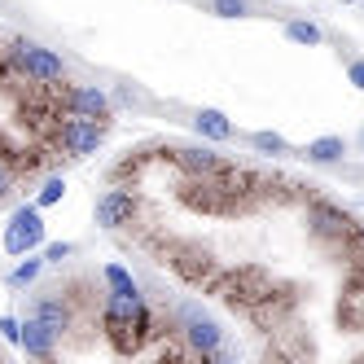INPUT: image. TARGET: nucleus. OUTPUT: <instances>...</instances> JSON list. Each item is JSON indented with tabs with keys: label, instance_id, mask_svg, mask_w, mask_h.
Wrapping results in <instances>:
<instances>
[{
	"label": "nucleus",
	"instance_id": "4be33fe9",
	"mask_svg": "<svg viewBox=\"0 0 364 364\" xmlns=\"http://www.w3.org/2000/svg\"><path fill=\"white\" fill-rule=\"evenodd\" d=\"M347 80H351V84H355V88L364 92V58H355V62L347 66Z\"/></svg>",
	"mask_w": 364,
	"mask_h": 364
},
{
	"label": "nucleus",
	"instance_id": "39448f33",
	"mask_svg": "<svg viewBox=\"0 0 364 364\" xmlns=\"http://www.w3.org/2000/svg\"><path fill=\"white\" fill-rule=\"evenodd\" d=\"M44 242V211L31 202V206H18L5 224V255H31L36 246Z\"/></svg>",
	"mask_w": 364,
	"mask_h": 364
},
{
	"label": "nucleus",
	"instance_id": "9d476101",
	"mask_svg": "<svg viewBox=\"0 0 364 364\" xmlns=\"http://www.w3.org/2000/svg\"><path fill=\"white\" fill-rule=\"evenodd\" d=\"M193 132H198L202 141H211V145H224V141H232V136H237V127H232V119H228L224 110L202 106V110L193 114Z\"/></svg>",
	"mask_w": 364,
	"mask_h": 364
},
{
	"label": "nucleus",
	"instance_id": "ddd939ff",
	"mask_svg": "<svg viewBox=\"0 0 364 364\" xmlns=\"http://www.w3.org/2000/svg\"><path fill=\"white\" fill-rule=\"evenodd\" d=\"M246 141H250V149L268 154V159H290V154H299V149H294L290 141H285L281 132H250Z\"/></svg>",
	"mask_w": 364,
	"mask_h": 364
},
{
	"label": "nucleus",
	"instance_id": "4468645a",
	"mask_svg": "<svg viewBox=\"0 0 364 364\" xmlns=\"http://www.w3.org/2000/svg\"><path fill=\"white\" fill-rule=\"evenodd\" d=\"M40 272H44V259H31V255H27L22 264H14V268H9V277H5V281L14 285V290H27V285H36V281H40Z\"/></svg>",
	"mask_w": 364,
	"mask_h": 364
},
{
	"label": "nucleus",
	"instance_id": "7ed1b4c3",
	"mask_svg": "<svg viewBox=\"0 0 364 364\" xmlns=\"http://www.w3.org/2000/svg\"><path fill=\"white\" fill-rule=\"evenodd\" d=\"M106 132H110V123H101V119L66 114V123H58V149L66 159H92L106 145Z\"/></svg>",
	"mask_w": 364,
	"mask_h": 364
},
{
	"label": "nucleus",
	"instance_id": "dca6fc26",
	"mask_svg": "<svg viewBox=\"0 0 364 364\" xmlns=\"http://www.w3.org/2000/svg\"><path fill=\"white\" fill-rule=\"evenodd\" d=\"M101 281H106V290H119V294H141V285L132 281V272H127L123 264H106V268H101Z\"/></svg>",
	"mask_w": 364,
	"mask_h": 364
},
{
	"label": "nucleus",
	"instance_id": "423d86ee",
	"mask_svg": "<svg viewBox=\"0 0 364 364\" xmlns=\"http://www.w3.org/2000/svg\"><path fill=\"white\" fill-rule=\"evenodd\" d=\"M132 215H136V193H127V189H106L97 198V206H92V220H97V228H123V224H132Z\"/></svg>",
	"mask_w": 364,
	"mask_h": 364
},
{
	"label": "nucleus",
	"instance_id": "f03ea898",
	"mask_svg": "<svg viewBox=\"0 0 364 364\" xmlns=\"http://www.w3.org/2000/svg\"><path fill=\"white\" fill-rule=\"evenodd\" d=\"M9 62H14V70L22 80L40 84V88L66 80V58L53 53V48H44V44H36V40H14L9 44Z\"/></svg>",
	"mask_w": 364,
	"mask_h": 364
},
{
	"label": "nucleus",
	"instance_id": "aec40b11",
	"mask_svg": "<svg viewBox=\"0 0 364 364\" xmlns=\"http://www.w3.org/2000/svg\"><path fill=\"white\" fill-rule=\"evenodd\" d=\"M14 185H18V171H14V163L5 159V154H0V202L14 193Z\"/></svg>",
	"mask_w": 364,
	"mask_h": 364
},
{
	"label": "nucleus",
	"instance_id": "b1692460",
	"mask_svg": "<svg viewBox=\"0 0 364 364\" xmlns=\"http://www.w3.org/2000/svg\"><path fill=\"white\" fill-rule=\"evenodd\" d=\"M360 145H364V127H360Z\"/></svg>",
	"mask_w": 364,
	"mask_h": 364
},
{
	"label": "nucleus",
	"instance_id": "9b49d317",
	"mask_svg": "<svg viewBox=\"0 0 364 364\" xmlns=\"http://www.w3.org/2000/svg\"><path fill=\"white\" fill-rule=\"evenodd\" d=\"M307 224H311V232H316V237H343V232L351 228V215L338 211V206L316 202V206L307 211Z\"/></svg>",
	"mask_w": 364,
	"mask_h": 364
},
{
	"label": "nucleus",
	"instance_id": "0eeeda50",
	"mask_svg": "<svg viewBox=\"0 0 364 364\" xmlns=\"http://www.w3.org/2000/svg\"><path fill=\"white\" fill-rule=\"evenodd\" d=\"M27 316H40L48 329H53L58 338L75 325V311H70V299L62 294V290H44V294H36L31 299V307H27Z\"/></svg>",
	"mask_w": 364,
	"mask_h": 364
},
{
	"label": "nucleus",
	"instance_id": "6ab92c4d",
	"mask_svg": "<svg viewBox=\"0 0 364 364\" xmlns=\"http://www.w3.org/2000/svg\"><path fill=\"white\" fill-rule=\"evenodd\" d=\"M70 255H75V242H53V246H44V264L62 268V264H66Z\"/></svg>",
	"mask_w": 364,
	"mask_h": 364
},
{
	"label": "nucleus",
	"instance_id": "6e6552de",
	"mask_svg": "<svg viewBox=\"0 0 364 364\" xmlns=\"http://www.w3.org/2000/svg\"><path fill=\"white\" fill-rule=\"evenodd\" d=\"M18 347L27 351L31 360H53L58 355V333L48 329L40 316H27V321H22V333H18Z\"/></svg>",
	"mask_w": 364,
	"mask_h": 364
},
{
	"label": "nucleus",
	"instance_id": "a211bd4d",
	"mask_svg": "<svg viewBox=\"0 0 364 364\" xmlns=\"http://www.w3.org/2000/svg\"><path fill=\"white\" fill-rule=\"evenodd\" d=\"M66 198V180L62 176H48L44 185H40V193H36V206L44 211V206H53V202H62Z\"/></svg>",
	"mask_w": 364,
	"mask_h": 364
},
{
	"label": "nucleus",
	"instance_id": "f8f14e48",
	"mask_svg": "<svg viewBox=\"0 0 364 364\" xmlns=\"http://www.w3.org/2000/svg\"><path fill=\"white\" fill-rule=\"evenodd\" d=\"M299 154H303L307 163H316V167H329V163H343L347 141H343V136H316V141H307Z\"/></svg>",
	"mask_w": 364,
	"mask_h": 364
},
{
	"label": "nucleus",
	"instance_id": "20e7f679",
	"mask_svg": "<svg viewBox=\"0 0 364 364\" xmlns=\"http://www.w3.org/2000/svg\"><path fill=\"white\" fill-rule=\"evenodd\" d=\"M58 106L66 114H80V119H101V123H110L114 119V97L106 88H97V84H70L58 92Z\"/></svg>",
	"mask_w": 364,
	"mask_h": 364
},
{
	"label": "nucleus",
	"instance_id": "5701e85b",
	"mask_svg": "<svg viewBox=\"0 0 364 364\" xmlns=\"http://www.w3.org/2000/svg\"><path fill=\"white\" fill-rule=\"evenodd\" d=\"M338 5H360V0H338Z\"/></svg>",
	"mask_w": 364,
	"mask_h": 364
},
{
	"label": "nucleus",
	"instance_id": "2eb2a0df",
	"mask_svg": "<svg viewBox=\"0 0 364 364\" xmlns=\"http://www.w3.org/2000/svg\"><path fill=\"white\" fill-rule=\"evenodd\" d=\"M285 40H294V44H307V48H316L325 40V31L316 27V22H303V18H290L285 22Z\"/></svg>",
	"mask_w": 364,
	"mask_h": 364
},
{
	"label": "nucleus",
	"instance_id": "f257e3e1",
	"mask_svg": "<svg viewBox=\"0 0 364 364\" xmlns=\"http://www.w3.org/2000/svg\"><path fill=\"white\" fill-rule=\"evenodd\" d=\"M176 333L189 343L193 355H220L224 351V325L198 299H185L176 307Z\"/></svg>",
	"mask_w": 364,
	"mask_h": 364
},
{
	"label": "nucleus",
	"instance_id": "393cba45",
	"mask_svg": "<svg viewBox=\"0 0 364 364\" xmlns=\"http://www.w3.org/2000/svg\"><path fill=\"white\" fill-rule=\"evenodd\" d=\"M360 5H364V0H360Z\"/></svg>",
	"mask_w": 364,
	"mask_h": 364
},
{
	"label": "nucleus",
	"instance_id": "412c9836",
	"mask_svg": "<svg viewBox=\"0 0 364 364\" xmlns=\"http://www.w3.org/2000/svg\"><path fill=\"white\" fill-rule=\"evenodd\" d=\"M18 333H22V321L18 316H0V338H5V343L18 347Z\"/></svg>",
	"mask_w": 364,
	"mask_h": 364
},
{
	"label": "nucleus",
	"instance_id": "1a4fd4ad",
	"mask_svg": "<svg viewBox=\"0 0 364 364\" xmlns=\"http://www.w3.org/2000/svg\"><path fill=\"white\" fill-rule=\"evenodd\" d=\"M171 159H176L180 171H189V176H198V180L220 171V154L206 149V145H180V149H171Z\"/></svg>",
	"mask_w": 364,
	"mask_h": 364
},
{
	"label": "nucleus",
	"instance_id": "f3484780",
	"mask_svg": "<svg viewBox=\"0 0 364 364\" xmlns=\"http://www.w3.org/2000/svg\"><path fill=\"white\" fill-rule=\"evenodd\" d=\"M255 0H206V14L215 18H250Z\"/></svg>",
	"mask_w": 364,
	"mask_h": 364
}]
</instances>
